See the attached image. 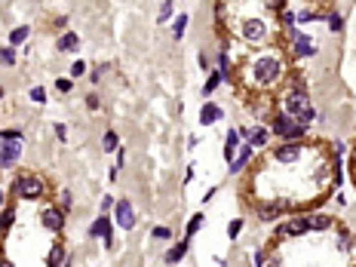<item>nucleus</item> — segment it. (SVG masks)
Segmentation results:
<instances>
[{"mask_svg":"<svg viewBox=\"0 0 356 267\" xmlns=\"http://www.w3.org/2000/svg\"><path fill=\"white\" fill-rule=\"evenodd\" d=\"M285 114H289L295 123H301V126H307L310 120H313V108H310L307 92L301 86H295L289 96H285Z\"/></svg>","mask_w":356,"mask_h":267,"instance_id":"f257e3e1","label":"nucleus"},{"mask_svg":"<svg viewBox=\"0 0 356 267\" xmlns=\"http://www.w3.org/2000/svg\"><path fill=\"white\" fill-rule=\"evenodd\" d=\"M270 129H273V135L285 138V142H298V138H304V126H301V123H295V120H292L285 111L280 114L277 120H273V126H270Z\"/></svg>","mask_w":356,"mask_h":267,"instance_id":"f03ea898","label":"nucleus"},{"mask_svg":"<svg viewBox=\"0 0 356 267\" xmlns=\"http://www.w3.org/2000/svg\"><path fill=\"white\" fill-rule=\"evenodd\" d=\"M43 191H47V188H43V181L37 175H19L16 184H13V194L22 196V200H37Z\"/></svg>","mask_w":356,"mask_h":267,"instance_id":"7ed1b4c3","label":"nucleus"},{"mask_svg":"<svg viewBox=\"0 0 356 267\" xmlns=\"http://www.w3.org/2000/svg\"><path fill=\"white\" fill-rule=\"evenodd\" d=\"M255 80L261 86H270V83H277V77H280V62L273 59V55H264V59H258L255 62Z\"/></svg>","mask_w":356,"mask_h":267,"instance_id":"20e7f679","label":"nucleus"},{"mask_svg":"<svg viewBox=\"0 0 356 267\" xmlns=\"http://www.w3.org/2000/svg\"><path fill=\"white\" fill-rule=\"evenodd\" d=\"M40 221H43V227H47V230L59 234V230L65 227V209H62V206H47V209L40 212Z\"/></svg>","mask_w":356,"mask_h":267,"instance_id":"39448f33","label":"nucleus"},{"mask_svg":"<svg viewBox=\"0 0 356 267\" xmlns=\"http://www.w3.org/2000/svg\"><path fill=\"white\" fill-rule=\"evenodd\" d=\"M22 157V142H0V169L13 166Z\"/></svg>","mask_w":356,"mask_h":267,"instance_id":"423d86ee","label":"nucleus"},{"mask_svg":"<svg viewBox=\"0 0 356 267\" xmlns=\"http://www.w3.org/2000/svg\"><path fill=\"white\" fill-rule=\"evenodd\" d=\"M277 163H295V160H301V145H280V147H273V154H270Z\"/></svg>","mask_w":356,"mask_h":267,"instance_id":"0eeeda50","label":"nucleus"},{"mask_svg":"<svg viewBox=\"0 0 356 267\" xmlns=\"http://www.w3.org/2000/svg\"><path fill=\"white\" fill-rule=\"evenodd\" d=\"M264 34H267V28H264V22H261V19H249L246 25H243V37H246L249 43L264 40Z\"/></svg>","mask_w":356,"mask_h":267,"instance_id":"6e6552de","label":"nucleus"},{"mask_svg":"<svg viewBox=\"0 0 356 267\" xmlns=\"http://www.w3.org/2000/svg\"><path fill=\"white\" fill-rule=\"evenodd\" d=\"M89 237H95V240H105V246H111V221L105 218V212H101V218H95V224L89 227Z\"/></svg>","mask_w":356,"mask_h":267,"instance_id":"1a4fd4ad","label":"nucleus"},{"mask_svg":"<svg viewBox=\"0 0 356 267\" xmlns=\"http://www.w3.org/2000/svg\"><path fill=\"white\" fill-rule=\"evenodd\" d=\"M117 221H120L123 230H132V227H135V212H132L129 200H120V203H117Z\"/></svg>","mask_w":356,"mask_h":267,"instance_id":"9d476101","label":"nucleus"},{"mask_svg":"<svg viewBox=\"0 0 356 267\" xmlns=\"http://www.w3.org/2000/svg\"><path fill=\"white\" fill-rule=\"evenodd\" d=\"M221 117H224V111L218 108V104H212V101L203 104V111H200V123H203V126H212V123H218Z\"/></svg>","mask_w":356,"mask_h":267,"instance_id":"9b49d317","label":"nucleus"},{"mask_svg":"<svg viewBox=\"0 0 356 267\" xmlns=\"http://www.w3.org/2000/svg\"><path fill=\"white\" fill-rule=\"evenodd\" d=\"M239 138H246L252 147H261V145H267V129H264V126H255V129H243V132H239Z\"/></svg>","mask_w":356,"mask_h":267,"instance_id":"f8f14e48","label":"nucleus"},{"mask_svg":"<svg viewBox=\"0 0 356 267\" xmlns=\"http://www.w3.org/2000/svg\"><path fill=\"white\" fill-rule=\"evenodd\" d=\"M77 46H80V37H77L74 31H65L62 37H59V43H55V49H59V52H74Z\"/></svg>","mask_w":356,"mask_h":267,"instance_id":"ddd939ff","label":"nucleus"},{"mask_svg":"<svg viewBox=\"0 0 356 267\" xmlns=\"http://www.w3.org/2000/svg\"><path fill=\"white\" fill-rule=\"evenodd\" d=\"M304 227L307 230H329L332 227V218L329 215H310V218H304Z\"/></svg>","mask_w":356,"mask_h":267,"instance_id":"4468645a","label":"nucleus"},{"mask_svg":"<svg viewBox=\"0 0 356 267\" xmlns=\"http://www.w3.org/2000/svg\"><path fill=\"white\" fill-rule=\"evenodd\" d=\"M252 154H255V147H252L249 142H246V147L243 150H239V157L234 160V163H231V172H239V169H243L246 163H249V160H252Z\"/></svg>","mask_w":356,"mask_h":267,"instance_id":"2eb2a0df","label":"nucleus"},{"mask_svg":"<svg viewBox=\"0 0 356 267\" xmlns=\"http://www.w3.org/2000/svg\"><path fill=\"white\" fill-rule=\"evenodd\" d=\"M237 142H239V132H227V138H224V160H234V150H237Z\"/></svg>","mask_w":356,"mask_h":267,"instance_id":"dca6fc26","label":"nucleus"},{"mask_svg":"<svg viewBox=\"0 0 356 267\" xmlns=\"http://www.w3.org/2000/svg\"><path fill=\"white\" fill-rule=\"evenodd\" d=\"M185 252H188V240H185V243H178L175 249H169V255H166V264H178L181 258H185Z\"/></svg>","mask_w":356,"mask_h":267,"instance_id":"f3484780","label":"nucleus"},{"mask_svg":"<svg viewBox=\"0 0 356 267\" xmlns=\"http://www.w3.org/2000/svg\"><path fill=\"white\" fill-rule=\"evenodd\" d=\"M47 264H49V267H55V264H68V258H65V246H59V243H55L52 252H49V258H47Z\"/></svg>","mask_w":356,"mask_h":267,"instance_id":"a211bd4d","label":"nucleus"},{"mask_svg":"<svg viewBox=\"0 0 356 267\" xmlns=\"http://www.w3.org/2000/svg\"><path fill=\"white\" fill-rule=\"evenodd\" d=\"M28 34H31V28L28 25H19L13 34H9V43H13V46H19V43H25L28 40Z\"/></svg>","mask_w":356,"mask_h":267,"instance_id":"6ab92c4d","label":"nucleus"},{"mask_svg":"<svg viewBox=\"0 0 356 267\" xmlns=\"http://www.w3.org/2000/svg\"><path fill=\"white\" fill-rule=\"evenodd\" d=\"M16 221V209L13 206H6L3 212H0V230H9V224Z\"/></svg>","mask_w":356,"mask_h":267,"instance_id":"aec40b11","label":"nucleus"},{"mask_svg":"<svg viewBox=\"0 0 356 267\" xmlns=\"http://www.w3.org/2000/svg\"><path fill=\"white\" fill-rule=\"evenodd\" d=\"M0 65H16V49L13 46H3V49H0Z\"/></svg>","mask_w":356,"mask_h":267,"instance_id":"412c9836","label":"nucleus"},{"mask_svg":"<svg viewBox=\"0 0 356 267\" xmlns=\"http://www.w3.org/2000/svg\"><path fill=\"white\" fill-rule=\"evenodd\" d=\"M185 28H188V13H181V16H178V22L172 25V34H175V37L181 40V37H185Z\"/></svg>","mask_w":356,"mask_h":267,"instance_id":"4be33fe9","label":"nucleus"},{"mask_svg":"<svg viewBox=\"0 0 356 267\" xmlns=\"http://www.w3.org/2000/svg\"><path fill=\"white\" fill-rule=\"evenodd\" d=\"M218 83H221V74H209V80H206V86H203V96H212L218 89Z\"/></svg>","mask_w":356,"mask_h":267,"instance_id":"5701e85b","label":"nucleus"},{"mask_svg":"<svg viewBox=\"0 0 356 267\" xmlns=\"http://www.w3.org/2000/svg\"><path fill=\"white\" fill-rule=\"evenodd\" d=\"M203 221H206V218H203V212H197V215L190 218V224H188V240H190V237H193V234H197V230L203 227Z\"/></svg>","mask_w":356,"mask_h":267,"instance_id":"b1692460","label":"nucleus"},{"mask_svg":"<svg viewBox=\"0 0 356 267\" xmlns=\"http://www.w3.org/2000/svg\"><path fill=\"white\" fill-rule=\"evenodd\" d=\"M101 147H105V150H114V147H117V132H114V129L105 132V138H101Z\"/></svg>","mask_w":356,"mask_h":267,"instance_id":"393cba45","label":"nucleus"},{"mask_svg":"<svg viewBox=\"0 0 356 267\" xmlns=\"http://www.w3.org/2000/svg\"><path fill=\"white\" fill-rule=\"evenodd\" d=\"M0 142H22V132L19 129H3L0 132Z\"/></svg>","mask_w":356,"mask_h":267,"instance_id":"a878e982","label":"nucleus"},{"mask_svg":"<svg viewBox=\"0 0 356 267\" xmlns=\"http://www.w3.org/2000/svg\"><path fill=\"white\" fill-rule=\"evenodd\" d=\"M31 101H37V104H43V101H47V92H43L40 86H31Z\"/></svg>","mask_w":356,"mask_h":267,"instance_id":"bb28decb","label":"nucleus"},{"mask_svg":"<svg viewBox=\"0 0 356 267\" xmlns=\"http://www.w3.org/2000/svg\"><path fill=\"white\" fill-rule=\"evenodd\" d=\"M55 89H59V92H71V89H74V83H71L68 77H62V80H55Z\"/></svg>","mask_w":356,"mask_h":267,"instance_id":"cd10ccee","label":"nucleus"},{"mask_svg":"<svg viewBox=\"0 0 356 267\" xmlns=\"http://www.w3.org/2000/svg\"><path fill=\"white\" fill-rule=\"evenodd\" d=\"M86 74V62H74L71 65V77H83Z\"/></svg>","mask_w":356,"mask_h":267,"instance_id":"c85d7f7f","label":"nucleus"},{"mask_svg":"<svg viewBox=\"0 0 356 267\" xmlns=\"http://www.w3.org/2000/svg\"><path fill=\"white\" fill-rule=\"evenodd\" d=\"M341 25H344L341 16H338V13H332V16H329V28H332V31H341Z\"/></svg>","mask_w":356,"mask_h":267,"instance_id":"c756f323","label":"nucleus"},{"mask_svg":"<svg viewBox=\"0 0 356 267\" xmlns=\"http://www.w3.org/2000/svg\"><path fill=\"white\" fill-rule=\"evenodd\" d=\"M169 16H172V0H166L163 9H160V22H169Z\"/></svg>","mask_w":356,"mask_h":267,"instance_id":"7c9ffc66","label":"nucleus"},{"mask_svg":"<svg viewBox=\"0 0 356 267\" xmlns=\"http://www.w3.org/2000/svg\"><path fill=\"white\" fill-rule=\"evenodd\" d=\"M154 237H157V240H169L172 230H169V227H154Z\"/></svg>","mask_w":356,"mask_h":267,"instance_id":"2f4dec72","label":"nucleus"},{"mask_svg":"<svg viewBox=\"0 0 356 267\" xmlns=\"http://www.w3.org/2000/svg\"><path fill=\"white\" fill-rule=\"evenodd\" d=\"M55 135H59V142H65V138H68V126L65 123H55Z\"/></svg>","mask_w":356,"mask_h":267,"instance_id":"473e14b6","label":"nucleus"},{"mask_svg":"<svg viewBox=\"0 0 356 267\" xmlns=\"http://www.w3.org/2000/svg\"><path fill=\"white\" fill-rule=\"evenodd\" d=\"M239 230H243V221L234 218V221H231V237H239Z\"/></svg>","mask_w":356,"mask_h":267,"instance_id":"72a5a7b5","label":"nucleus"},{"mask_svg":"<svg viewBox=\"0 0 356 267\" xmlns=\"http://www.w3.org/2000/svg\"><path fill=\"white\" fill-rule=\"evenodd\" d=\"M267 9H283V0H267Z\"/></svg>","mask_w":356,"mask_h":267,"instance_id":"f704fd0d","label":"nucleus"},{"mask_svg":"<svg viewBox=\"0 0 356 267\" xmlns=\"http://www.w3.org/2000/svg\"><path fill=\"white\" fill-rule=\"evenodd\" d=\"M86 104H89V108L95 111V108H98V96H89V98H86Z\"/></svg>","mask_w":356,"mask_h":267,"instance_id":"c9c22d12","label":"nucleus"},{"mask_svg":"<svg viewBox=\"0 0 356 267\" xmlns=\"http://www.w3.org/2000/svg\"><path fill=\"white\" fill-rule=\"evenodd\" d=\"M0 209H3V191H0Z\"/></svg>","mask_w":356,"mask_h":267,"instance_id":"e433bc0d","label":"nucleus"},{"mask_svg":"<svg viewBox=\"0 0 356 267\" xmlns=\"http://www.w3.org/2000/svg\"><path fill=\"white\" fill-rule=\"evenodd\" d=\"M0 98H3V86H0Z\"/></svg>","mask_w":356,"mask_h":267,"instance_id":"4c0bfd02","label":"nucleus"}]
</instances>
